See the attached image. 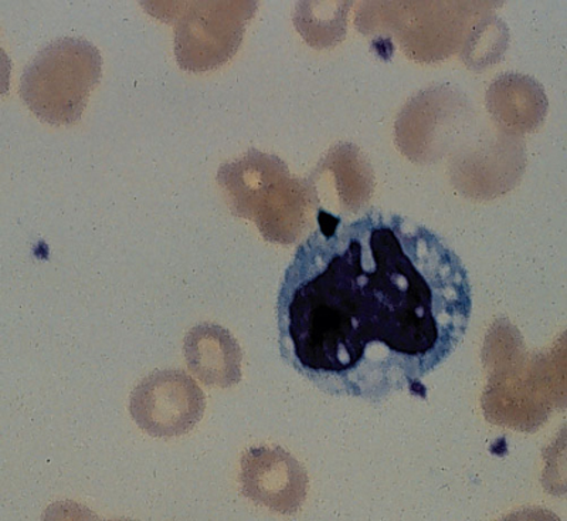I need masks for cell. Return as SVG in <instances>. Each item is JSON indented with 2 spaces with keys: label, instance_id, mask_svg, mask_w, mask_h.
<instances>
[{
  "label": "cell",
  "instance_id": "cell-10",
  "mask_svg": "<svg viewBox=\"0 0 567 521\" xmlns=\"http://www.w3.org/2000/svg\"><path fill=\"white\" fill-rule=\"evenodd\" d=\"M240 480L247 499L280 514L297 513L306 502L310 486L302 464L278 447L246 450Z\"/></svg>",
  "mask_w": 567,
  "mask_h": 521
},
{
  "label": "cell",
  "instance_id": "cell-15",
  "mask_svg": "<svg viewBox=\"0 0 567 521\" xmlns=\"http://www.w3.org/2000/svg\"><path fill=\"white\" fill-rule=\"evenodd\" d=\"M505 24L498 18L491 17V19L483 18L475 27L471 29L468 39L464 42L463 60L467 62L471 68H484L501 59V54L491 49L488 44L494 48L505 50L508 43V32Z\"/></svg>",
  "mask_w": 567,
  "mask_h": 521
},
{
  "label": "cell",
  "instance_id": "cell-13",
  "mask_svg": "<svg viewBox=\"0 0 567 521\" xmlns=\"http://www.w3.org/2000/svg\"><path fill=\"white\" fill-rule=\"evenodd\" d=\"M313 188H333L338 204L349 214H358L371 201L374 175L371 164L357 145L343 143L333 146L312 172Z\"/></svg>",
  "mask_w": 567,
  "mask_h": 521
},
{
  "label": "cell",
  "instance_id": "cell-3",
  "mask_svg": "<svg viewBox=\"0 0 567 521\" xmlns=\"http://www.w3.org/2000/svg\"><path fill=\"white\" fill-rule=\"evenodd\" d=\"M103 58L83 38H60L44 45L24 69L20 95L40 120L50 124H73L99 84Z\"/></svg>",
  "mask_w": 567,
  "mask_h": 521
},
{
  "label": "cell",
  "instance_id": "cell-6",
  "mask_svg": "<svg viewBox=\"0 0 567 521\" xmlns=\"http://www.w3.org/2000/svg\"><path fill=\"white\" fill-rule=\"evenodd\" d=\"M473 109L452 84H437L414 95L396 120V145L416 164H434L467 133Z\"/></svg>",
  "mask_w": 567,
  "mask_h": 521
},
{
  "label": "cell",
  "instance_id": "cell-2",
  "mask_svg": "<svg viewBox=\"0 0 567 521\" xmlns=\"http://www.w3.org/2000/svg\"><path fill=\"white\" fill-rule=\"evenodd\" d=\"M217 181L233 214L255 221L268 242L292 245L317 222L316 190L308 180L292 176L276 155L252 149L243 159L221 165Z\"/></svg>",
  "mask_w": 567,
  "mask_h": 521
},
{
  "label": "cell",
  "instance_id": "cell-4",
  "mask_svg": "<svg viewBox=\"0 0 567 521\" xmlns=\"http://www.w3.org/2000/svg\"><path fill=\"white\" fill-rule=\"evenodd\" d=\"M484 3H362L357 27L362 33L399 34L408 55L420 62L445 59L465 42L471 19Z\"/></svg>",
  "mask_w": 567,
  "mask_h": 521
},
{
  "label": "cell",
  "instance_id": "cell-11",
  "mask_svg": "<svg viewBox=\"0 0 567 521\" xmlns=\"http://www.w3.org/2000/svg\"><path fill=\"white\" fill-rule=\"evenodd\" d=\"M485 105L501 133L518 139L538 130L549 108L542 84L520 73L498 75L489 85Z\"/></svg>",
  "mask_w": 567,
  "mask_h": 521
},
{
  "label": "cell",
  "instance_id": "cell-12",
  "mask_svg": "<svg viewBox=\"0 0 567 521\" xmlns=\"http://www.w3.org/2000/svg\"><path fill=\"white\" fill-rule=\"evenodd\" d=\"M187 367L205 386L229 388L241 381L243 353L226 328L205 323L185 337Z\"/></svg>",
  "mask_w": 567,
  "mask_h": 521
},
{
  "label": "cell",
  "instance_id": "cell-9",
  "mask_svg": "<svg viewBox=\"0 0 567 521\" xmlns=\"http://www.w3.org/2000/svg\"><path fill=\"white\" fill-rule=\"evenodd\" d=\"M525 162V145L518 136L485 135L460 146L450 161V174L465 196L493 200L518 185Z\"/></svg>",
  "mask_w": 567,
  "mask_h": 521
},
{
  "label": "cell",
  "instance_id": "cell-7",
  "mask_svg": "<svg viewBox=\"0 0 567 521\" xmlns=\"http://www.w3.org/2000/svg\"><path fill=\"white\" fill-rule=\"evenodd\" d=\"M514 353L511 362L494 369L487 391L484 394L485 417L495 411L491 422L505 427L535 431L546 422L554 402L555 379L548 357ZM565 377V376H564Z\"/></svg>",
  "mask_w": 567,
  "mask_h": 521
},
{
  "label": "cell",
  "instance_id": "cell-1",
  "mask_svg": "<svg viewBox=\"0 0 567 521\" xmlns=\"http://www.w3.org/2000/svg\"><path fill=\"white\" fill-rule=\"evenodd\" d=\"M281 356L321 391L381 402L425 398L423 379L467 333L473 293L429 227L379 211L319 207L278 296Z\"/></svg>",
  "mask_w": 567,
  "mask_h": 521
},
{
  "label": "cell",
  "instance_id": "cell-14",
  "mask_svg": "<svg viewBox=\"0 0 567 521\" xmlns=\"http://www.w3.org/2000/svg\"><path fill=\"white\" fill-rule=\"evenodd\" d=\"M351 2H300L293 10V24L313 49H329L346 39Z\"/></svg>",
  "mask_w": 567,
  "mask_h": 521
},
{
  "label": "cell",
  "instance_id": "cell-5",
  "mask_svg": "<svg viewBox=\"0 0 567 521\" xmlns=\"http://www.w3.org/2000/svg\"><path fill=\"white\" fill-rule=\"evenodd\" d=\"M156 17L175 20V54L187 72H207L230 60L240 48L248 20L257 2L159 3Z\"/></svg>",
  "mask_w": 567,
  "mask_h": 521
},
{
  "label": "cell",
  "instance_id": "cell-8",
  "mask_svg": "<svg viewBox=\"0 0 567 521\" xmlns=\"http://www.w3.org/2000/svg\"><path fill=\"white\" fill-rule=\"evenodd\" d=\"M205 408V394L194 378L179 369L152 372L131 394L134 421L155 438L190 432L204 417Z\"/></svg>",
  "mask_w": 567,
  "mask_h": 521
}]
</instances>
